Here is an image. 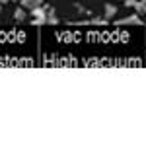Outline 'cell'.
I'll return each instance as SVG.
<instances>
[{"label":"cell","mask_w":146,"mask_h":146,"mask_svg":"<svg viewBox=\"0 0 146 146\" xmlns=\"http://www.w3.org/2000/svg\"><path fill=\"white\" fill-rule=\"evenodd\" d=\"M135 8L138 10V14H146V0H138Z\"/></svg>","instance_id":"3957f363"},{"label":"cell","mask_w":146,"mask_h":146,"mask_svg":"<svg viewBox=\"0 0 146 146\" xmlns=\"http://www.w3.org/2000/svg\"><path fill=\"white\" fill-rule=\"evenodd\" d=\"M23 18H25V12H23L22 8H20V10L16 12V20H23Z\"/></svg>","instance_id":"8992f818"},{"label":"cell","mask_w":146,"mask_h":146,"mask_svg":"<svg viewBox=\"0 0 146 146\" xmlns=\"http://www.w3.org/2000/svg\"><path fill=\"white\" fill-rule=\"evenodd\" d=\"M136 2H138V0H125V4H127L129 8H135V6H136Z\"/></svg>","instance_id":"52a82bcc"},{"label":"cell","mask_w":146,"mask_h":146,"mask_svg":"<svg viewBox=\"0 0 146 146\" xmlns=\"http://www.w3.org/2000/svg\"><path fill=\"white\" fill-rule=\"evenodd\" d=\"M121 23H136V25H140V20H138L136 16H131V18H127V20H123Z\"/></svg>","instance_id":"5b68a950"},{"label":"cell","mask_w":146,"mask_h":146,"mask_svg":"<svg viewBox=\"0 0 146 146\" xmlns=\"http://www.w3.org/2000/svg\"><path fill=\"white\" fill-rule=\"evenodd\" d=\"M41 6V0H22V8L25 10H35Z\"/></svg>","instance_id":"7a4b0ae2"},{"label":"cell","mask_w":146,"mask_h":146,"mask_svg":"<svg viewBox=\"0 0 146 146\" xmlns=\"http://www.w3.org/2000/svg\"><path fill=\"white\" fill-rule=\"evenodd\" d=\"M6 2H12V0H0V4H6Z\"/></svg>","instance_id":"ba28073f"},{"label":"cell","mask_w":146,"mask_h":146,"mask_svg":"<svg viewBox=\"0 0 146 146\" xmlns=\"http://www.w3.org/2000/svg\"><path fill=\"white\" fill-rule=\"evenodd\" d=\"M115 12H117V8H115L113 4H107V6H105V16H107V18H113Z\"/></svg>","instance_id":"277c9868"},{"label":"cell","mask_w":146,"mask_h":146,"mask_svg":"<svg viewBox=\"0 0 146 146\" xmlns=\"http://www.w3.org/2000/svg\"><path fill=\"white\" fill-rule=\"evenodd\" d=\"M31 16H33V23H35V25H41V23H45V22H47V16H49V12L43 10V8L39 6V8L31 10Z\"/></svg>","instance_id":"6da1fadb"}]
</instances>
